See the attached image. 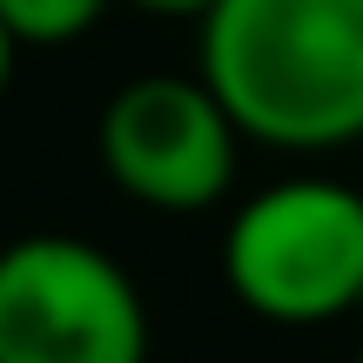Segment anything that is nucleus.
I'll list each match as a JSON object with an SVG mask.
<instances>
[{"mask_svg":"<svg viewBox=\"0 0 363 363\" xmlns=\"http://www.w3.org/2000/svg\"><path fill=\"white\" fill-rule=\"evenodd\" d=\"M0 363H148L135 276L81 235L0 249Z\"/></svg>","mask_w":363,"mask_h":363,"instance_id":"3","label":"nucleus"},{"mask_svg":"<svg viewBox=\"0 0 363 363\" xmlns=\"http://www.w3.org/2000/svg\"><path fill=\"white\" fill-rule=\"evenodd\" d=\"M235 115L202 74H135L108 94L94 148L128 202L162 216H202L235 182Z\"/></svg>","mask_w":363,"mask_h":363,"instance_id":"4","label":"nucleus"},{"mask_svg":"<svg viewBox=\"0 0 363 363\" xmlns=\"http://www.w3.org/2000/svg\"><path fill=\"white\" fill-rule=\"evenodd\" d=\"M202 81L269 148H343L363 135V0H216Z\"/></svg>","mask_w":363,"mask_h":363,"instance_id":"1","label":"nucleus"},{"mask_svg":"<svg viewBox=\"0 0 363 363\" xmlns=\"http://www.w3.org/2000/svg\"><path fill=\"white\" fill-rule=\"evenodd\" d=\"M128 7H142V13H169V21H202L216 0H128Z\"/></svg>","mask_w":363,"mask_h":363,"instance_id":"6","label":"nucleus"},{"mask_svg":"<svg viewBox=\"0 0 363 363\" xmlns=\"http://www.w3.org/2000/svg\"><path fill=\"white\" fill-rule=\"evenodd\" d=\"M13 54H21V40H13V27L0 21V94H7V81H13Z\"/></svg>","mask_w":363,"mask_h":363,"instance_id":"7","label":"nucleus"},{"mask_svg":"<svg viewBox=\"0 0 363 363\" xmlns=\"http://www.w3.org/2000/svg\"><path fill=\"white\" fill-rule=\"evenodd\" d=\"M222 276L262 323L310 330L363 303V195L330 175H289L249 195L222 235Z\"/></svg>","mask_w":363,"mask_h":363,"instance_id":"2","label":"nucleus"},{"mask_svg":"<svg viewBox=\"0 0 363 363\" xmlns=\"http://www.w3.org/2000/svg\"><path fill=\"white\" fill-rule=\"evenodd\" d=\"M357 363H363V350H357Z\"/></svg>","mask_w":363,"mask_h":363,"instance_id":"8","label":"nucleus"},{"mask_svg":"<svg viewBox=\"0 0 363 363\" xmlns=\"http://www.w3.org/2000/svg\"><path fill=\"white\" fill-rule=\"evenodd\" d=\"M115 0H0V21L13 27L21 48H61V40H81Z\"/></svg>","mask_w":363,"mask_h":363,"instance_id":"5","label":"nucleus"}]
</instances>
